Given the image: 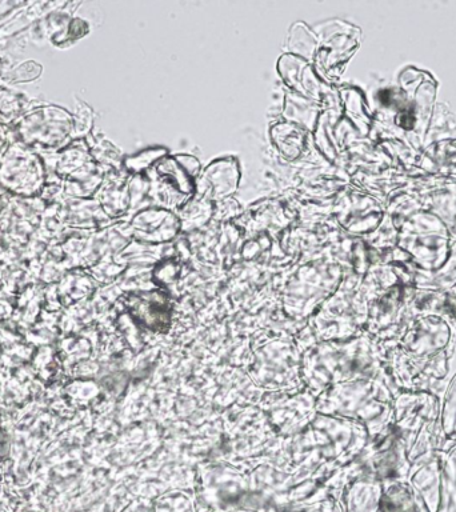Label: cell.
<instances>
[{
	"label": "cell",
	"mask_w": 456,
	"mask_h": 512,
	"mask_svg": "<svg viewBox=\"0 0 456 512\" xmlns=\"http://www.w3.org/2000/svg\"><path fill=\"white\" fill-rule=\"evenodd\" d=\"M406 482L416 492L428 512L438 511L442 492V458L440 450L411 464Z\"/></svg>",
	"instance_id": "1"
},
{
	"label": "cell",
	"mask_w": 456,
	"mask_h": 512,
	"mask_svg": "<svg viewBox=\"0 0 456 512\" xmlns=\"http://www.w3.org/2000/svg\"><path fill=\"white\" fill-rule=\"evenodd\" d=\"M378 512H428L406 480L383 482L382 502Z\"/></svg>",
	"instance_id": "2"
},
{
	"label": "cell",
	"mask_w": 456,
	"mask_h": 512,
	"mask_svg": "<svg viewBox=\"0 0 456 512\" xmlns=\"http://www.w3.org/2000/svg\"><path fill=\"white\" fill-rule=\"evenodd\" d=\"M383 482L368 475L351 487L347 512H378L382 502Z\"/></svg>",
	"instance_id": "3"
},
{
	"label": "cell",
	"mask_w": 456,
	"mask_h": 512,
	"mask_svg": "<svg viewBox=\"0 0 456 512\" xmlns=\"http://www.w3.org/2000/svg\"><path fill=\"white\" fill-rule=\"evenodd\" d=\"M440 403V424L444 439L456 434V372L444 388Z\"/></svg>",
	"instance_id": "4"
},
{
	"label": "cell",
	"mask_w": 456,
	"mask_h": 512,
	"mask_svg": "<svg viewBox=\"0 0 456 512\" xmlns=\"http://www.w3.org/2000/svg\"><path fill=\"white\" fill-rule=\"evenodd\" d=\"M442 476L456 490V434L448 436L440 448Z\"/></svg>",
	"instance_id": "5"
},
{
	"label": "cell",
	"mask_w": 456,
	"mask_h": 512,
	"mask_svg": "<svg viewBox=\"0 0 456 512\" xmlns=\"http://www.w3.org/2000/svg\"><path fill=\"white\" fill-rule=\"evenodd\" d=\"M176 499H167L164 502L160 503L158 507H156L155 512H188V504L184 503V500H179V503H176Z\"/></svg>",
	"instance_id": "6"
}]
</instances>
